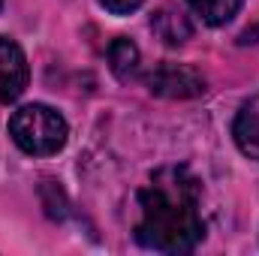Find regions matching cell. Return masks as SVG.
<instances>
[{"mask_svg": "<svg viewBox=\"0 0 259 256\" xmlns=\"http://www.w3.org/2000/svg\"><path fill=\"white\" fill-rule=\"evenodd\" d=\"M145 0H100V6H106L109 12H115V15H130L133 9H139Z\"/></svg>", "mask_w": 259, "mask_h": 256, "instance_id": "9c48e42d", "label": "cell"}, {"mask_svg": "<svg viewBox=\"0 0 259 256\" xmlns=\"http://www.w3.org/2000/svg\"><path fill=\"white\" fill-rule=\"evenodd\" d=\"M0 3H3V0H0Z\"/></svg>", "mask_w": 259, "mask_h": 256, "instance_id": "30bf717a", "label": "cell"}, {"mask_svg": "<svg viewBox=\"0 0 259 256\" xmlns=\"http://www.w3.org/2000/svg\"><path fill=\"white\" fill-rule=\"evenodd\" d=\"M27 58L21 46L9 36H0V103H12L27 88Z\"/></svg>", "mask_w": 259, "mask_h": 256, "instance_id": "277c9868", "label": "cell"}, {"mask_svg": "<svg viewBox=\"0 0 259 256\" xmlns=\"http://www.w3.org/2000/svg\"><path fill=\"white\" fill-rule=\"evenodd\" d=\"M151 30H154L157 39H163L166 46H181V42H187V39L193 36L190 18H187L181 9H175V6L157 9L154 18H151Z\"/></svg>", "mask_w": 259, "mask_h": 256, "instance_id": "8992f818", "label": "cell"}, {"mask_svg": "<svg viewBox=\"0 0 259 256\" xmlns=\"http://www.w3.org/2000/svg\"><path fill=\"white\" fill-rule=\"evenodd\" d=\"M109 66L121 81H133L139 75V69H142V55H139L136 42L127 39V36H118L109 46Z\"/></svg>", "mask_w": 259, "mask_h": 256, "instance_id": "52a82bcc", "label": "cell"}, {"mask_svg": "<svg viewBox=\"0 0 259 256\" xmlns=\"http://www.w3.org/2000/svg\"><path fill=\"white\" fill-rule=\"evenodd\" d=\"M66 133H69L66 121L52 106H42V103L21 106L9 118V136H12V142L24 154H33V157L58 154L66 145Z\"/></svg>", "mask_w": 259, "mask_h": 256, "instance_id": "7a4b0ae2", "label": "cell"}, {"mask_svg": "<svg viewBox=\"0 0 259 256\" xmlns=\"http://www.w3.org/2000/svg\"><path fill=\"white\" fill-rule=\"evenodd\" d=\"M232 136H235V145L241 148L244 157L259 160V97L247 100L238 109L235 124H232Z\"/></svg>", "mask_w": 259, "mask_h": 256, "instance_id": "5b68a950", "label": "cell"}, {"mask_svg": "<svg viewBox=\"0 0 259 256\" xmlns=\"http://www.w3.org/2000/svg\"><path fill=\"white\" fill-rule=\"evenodd\" d=\"M148 91L154 97H166V100H193L205 94V78L202 72H196L187 64H160L154 66L145 78Z\"/></svg>", "mask_w": 259, "mask_h": 256, "instance_id": "3957f363", "label": "cell"}, {"mask_svg": "<svg viewBox=\"0 0 259 256\" xmlns=\"http://www.w3.org/2000/svg\"><path fill=\"white\" fill-rule=\"evenodd\" d=\"M196 15H202L205 24H226L235 18V12L241 9V0H187Z\"/></svg>", "mask_w": 259, "mask_h": 256, "instance_id": "ba28073f", "label": "cell"}, {"mask_svg": "<svg viewBox=\"0 0 259 256\" xmlns=\"http://www.w3.org/2000/svg\"><path fill=\"white\" fill-rule=\"evenodd\" d=\"M136 241L160 253H190L205 238V223L196 211V181L184 169H169L139 193Z\"/></svg>", "mask_w": 259, "mask_h": 256, "instance_id": "6da1fadb", "label": "cell"}]
</instances>
